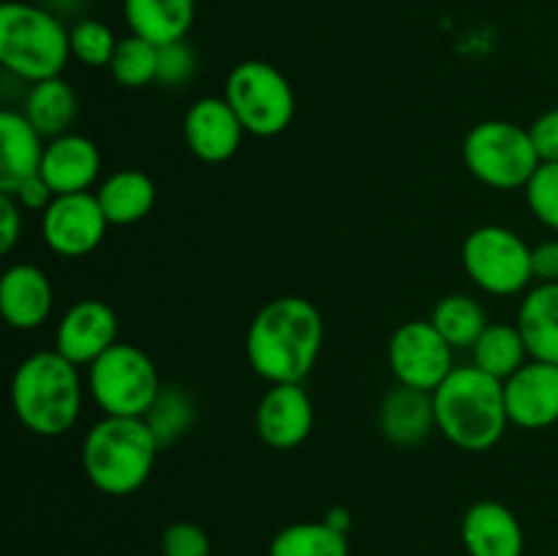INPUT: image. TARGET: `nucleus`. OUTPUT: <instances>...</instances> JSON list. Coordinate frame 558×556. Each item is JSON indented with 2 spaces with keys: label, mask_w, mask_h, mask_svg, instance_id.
Returning <instances> with one entry per match:
<instances>
[{
  "label": "nucleus",
  "mask_w": 558,
  "mask_h": 556,
  "mask_svg": "<svg viewBox=\"0 0 558 556\" xmlns=\"http://www.w3.org/2000/svg\"><path fill=\"white\" fill-rule=\"evenodd\" d=\"M156 363L134 343H114L87 365V390L107 418H145L161 392Z\"/></svg>",
  "instance_id": "obj_6"
},
{
  "label": "nucleus",
  "mask_w": 558,
  "mask_h": 556,
  "mask_svg": "<svg viewBox=\"0 0 558 556\" xmlns=\"http://www.w3.org/2000/svg\"><path fill=\"white\" fill-rule=\"evenodd\" d=\"M270 556H349V534L327 521H300L270 540Z\"/></svg>",
  "instance_id": "obj_27"
},
{
  "label": "nucleus",
  "mask_w": 558,
  "mask_h": 556,
  "mask_svg": "<svg viewBox=\"0 0 558 556\" xmlns=\"http://www.w3.org/2000/svg\"><path fill=\"white\" fill-rule=\"evenodd\" d=\"M314 428V401L300 382L270 385L256 407V434L276 450L303 445Z\"/></svg>",
  "instance_id": "obj_15"
},
{
  "label": "nucleus",
  "mask_w": 558,
  "mask_h": 556,
  "mask_svg": "<svg viewBox=\"0 0 558 556\" xmlns=\"http://www.w3.org/2000/svg\"><path fill=\"white\" fill-rule=\"evenodd\" d=\"M213 556H223V554H213Z\"/></svg>",
  "instance_id": "obj_40"
},
{
  "label": "nucleus",
  "mask_w": 558,
  "mask_h": 556,
  "mask_svg": "<svg viewBox=\"0 0 558 556\" xmlns=\"http://www.w3.org/2000/svg\"><path fill=\"white\" fill-rule=\"evenodd\" d=\"M196 420V407L191 401V396L180 387L167 385L161 387L158 398L153 401L150 412L145 414V423L150 425V431L156 434L158 445L167 447L172 442H178L185 431L194 425Z\"/></svg>",
  "instance_id": "obj_28"
},
{
  "label": "nucleus",
  "mask_w": 558,
  "mask_h": 556,
  "mask_svg": "<svg viewBox=\"0 0 558 556\" xmlns=\"http://www.w3.org/2000/svg\"><path fill=\"white\" fill-rule=\"evenodd\" d=\"M505 401L510 423L539 431L558 423V365L529 360L505 382Z\"/></svg>",
  "instance_id": "obj_14"
},
{
  "label": "nucleus",
  "mask_w": 558,
  "mask_h": 556,
  "mask_svg": "<svg viewBox=\"0 0 558 556\" xmlns=\"http://www.w3.org/2000/svg\"><path fill=\"white\" fill-rule=\"evenodd\" d=\"M532 276L537 283H558V240L532 249Z\"/></svg>",
  "instance_id": "obj_37"
},
{
  "label": "nucleus",
  "mask_w": 558,
  "mask_h": 556,
  "mask_svg": "<svg viewBox=\"0 0 558 556\" xmlns=\"http://www.w3.org/2000/svg\"><path fill=\"white\" fill-rule=\"evenodd\" d=\"M183 136L189 150L205 164H223L240 150L245 129L227 98H196L183 118Z\"/></svg>",
  "instance_id": "obj_13"
},
{
  "label": "nucleus",
  "mask_w": 558,
  "mask_h": 556,
  "mask_svg": "<svg viewBox=\"0 0 558 556\" xmlns=\"http://www.w3.org/2000/svg\"><path fill=\"white\" fill-rule=\"evenodd\" d=\"M223 98L240 118L245 134L262 140L283 134L298 109L289 80L265 60H243L234 65L227 76Z\"/></svg>",
  "instance_id": "obj_8"
},
{
  "label": "nucleus",
  "mask_w": 558,
  "mask_h": 556,
  "mask_svg": "<svg viewBox=\"0 0 558 556\" xmlns=\"http://www.w3.org/2000/svg\"><path fill=\"white\" fill-rule=\"evenodd\" d=\"M529 134H532L534 147H537L539 161L558 164V107L539 114V118L529 125Z\"/></svg>",
  "instance_id": "obj_35"
},
{
  "label": "nucleus",
  "mask_w": 558,
  "mask_h": 556,
  "mask_svg": "<svg viewBox=\"0 0 558 556\" xmlns=\"http://www.w3.org/2000/svg\"><path fill=\"white\" fill-rule=\"evenodd\" d=\"M11 407L31 434L54 439L74 428L82 412L80 365L58 349L22 360L11 379Z\"/></svg>",
  "instance_id": "obj_3"
},
{
  "label": "nucleus",
  "mask_w": 558,
  "mask_h": 556,
  "mask_svg": "<svg viewBox=\"0 0 558 556\" xmlns=\"http://www.w3.org/2000/svg\"><path fill=\"white\" fill-rule=\"evenodd\" d=\"M107 216L96 194H60L41 213V234L49 251L65 259H80L93 254L107 234Z\"/></svg>",
  "instance_id": "obj_11"
},
{
  "label": "nucleus",
  "mask_w": 558,
  "mask_h": 556,
  "mask_svg": "<svg viewBox=\"0 0 558 556\" xmlns=\"http://www.w3.org/2000/svg\"><path fill=\"white\" fill-rule=\"evenodd\" d=\"M379 428L392 445H420L436 428L434 392L398 385L381 398Z\"/></svg>",
  "instance_id": "obj_19"
},
{
  "label": "nucleus",
  "mask_w": 558,
  "mask_h": 556,
  "mask_svg": "<svg viewBox=\"0 0 558 556\" xmlns=\"http://www.w3.org/2000/svg\"><path fill=\"white\" fill-rule=\"evenodd\" d=\"M49 3H54V5H58V9L74 11V9H76V3H80V0H49Z\"/></svg>",
  "instance_id": "obj_39"
},
{
  "label": "nucleus",
  "mask_w": 558,
  "mask_h": 556,
  "mask_svg": "<svg viewBox=\"0 0 558 556\" xmlns=\"http://www.w3.org/2000/svg\"><path fill=\"white\" fill-rule=\"evenodd\" d=\"M436 428L447 442L469 452L490 450L510 425L505 382L477 365H456L434 390Z\"/></svg>",
  "instance_id": "obj_2"
},
{
  "label": "nucleus",
  "mask_w": 558,
  "mask_h": 556,
  "mask_svg": "<svg viewBox=\"0 0 558 556\" xmlns=\"http://www.w3.org/2000/svg\"><path fill=\"white\" fill-rule=\"evenodd\" d=\"M163 556H213L210 537L202 527L191 521L169 523L161 534Z\"/></svg>",
  "instance_id": "obj_33"
},
{
  "label": "nucleus",
  "mask_w": 558,
  "mask_h": 556,
  "mask_svg": "<svg viewBox=\"0 0 558 556\" xmlns=\"http://www.w3.org/2000/svg\"><path fill=\"white\" fill-rule=\"evenodd\" d=\"M54 292L49 276L36 265H11L0 278V314L14 330H36L49 319Z\"/></svg>",
  "instance_id": "obj_18"
},
{
  "label": "nucleus",
  "mask_w": 558,
  "mask_h": 556,
  "mask_svg": "<svg viewBox=\"0 0 558 556\" xmlns=\"http://www.w3.org/2000/svg\"><path fill=\"white\" fill-rule=\"evenodd\" d=\"M109 71H112L118 85L147 87L158 76V47L131 33L118 41Z\"/></svg>",
  "instance_id": "obj_29"
},
{
  "label": "nucleus",
  "mask_w": 558,
  "mask_h": 556,
  "mask_svg": "<svg viewBox=\"0 0 558 556\" xmlns=\"http://www.w3.org/2000/svg\"><path fill=\"white\" fill-rule=\"evenodd\" d=\"M196 74V52L183 41L158 47V85L180 87Z\"/></svg>",
  "instance_id": "obj_32"
},
{
  "label": "nucleus",
  "mask_w": 558,
  "mask_h": 556,
  "mask_svg": "<svg viewBox=\"0 0 558 556\" xmlns=\"http://www.w3.org/2000/svg\"><path fill=\"white\" fill-rule=\"evenodd\" d=\"M71 60V38L54 11L9 0L0 5V63L22 82L60 76Z\"/></svg>",
  "instance_id": "obj_5"
},
{
  "label": "nucleus",
  "mask_w": 558,
  "mask_h": 556,
  "mask_svg": "<svg viewBox=\"0 0 558 556\" xmlns=\"http://www.w3.org/2000/svg\"><path fill=\"white\" fill-rule=\"evenodd\" d=\"M109 227H131L156 205V183L142 169H118L96 191Z\"/></svg>",
  "instance_id": "obj_22"
},
{
  "label": "nucleus",
  "mask_w": 558,
  "mask_h": 556,
  "mask_svg": "<svg viewBox=\"0 0 558 556\" xmlns=\"http://www.w3.org/2000/svg\"><path fill=\"white\" fill-rule=\"evenodd\" d=\"M325 322L311 300L283 294L256 311L245 336V354L256 376L270 385L303 382L319 360Z\"/></svg>",
  "instance_id": "obj_1"
},
{
  "label": "nucleus",
  "mask_w": 558,
  "mask_h": 556,
  "mask_svg": "<svg viewBox=\"0 0 558 556\" xmlns=\"http://www.w3.org/2000/svg\"><path fill=\"white\" fill-rule=\"evenodd\" d=\"M22 114L36 125L38 134L44 140H54V136L69 134L71 125L76 120V93L63 76H52L31 85L25 104H22Z\"/></svg>",
  "instance_id": "obj_24"
},
{
  "label": "nucleus",
  "mask_w": 558,
  "mask_h": 556,
  "mask_svg": "<svg viewBox=\"0 0 558 556\" xmlns=\"http://www.w3.org/2000/svg\"><path fill=\"white\" fill-rule=\"evenodd\" d=\"M118 343V314L104 300H76L60 316L54 349L76 365H90Z\"/></svg>",
  "instance_id": "obj_12"
},
{
  "label": "nucleus",
  "mask_w": 558,
  "mask_h": 556,
  "mask_svg": "<svg viewBox=\"0 0 558 556\" xmlns=\"http://www.w3.org/2000/svg\"><path fill=\"white\" fill-rule=\"evenodd\" d=\"M161 450L145 418L104 414L82 442V469L101 494L129 496L147 483Z\"/></svg>",
  "instance_id": "obj_4"
},
{
  "label": "nucleus",
  "mask_w": 558,
  "mask_h": 556,
  "mask_svg": "<svg viewBox=\"0 0 558 556\" xmlns=\"http://www.w3.org/2000/svg\"><path fill=\"white\" fill-rule=\"evenodd\" d=\"M430 322L452 349H472L490 325L483 305L469 294H445L430 311Z\"/></svg>",
  "instance_id": "obj_26"
},
{
  "label": "nucleus",
  "mask_w": 558,
  "mask_h": 556,
  "mask_svg": "<svg viewBox=\"0 0 558 556\" xmlns=\"http://www.w3.org/2000/svg\"><path fill=\"white\" fill-rule=\"evenodd\" d=\"M69 38L71 58L90 65V69H104V65L109 69L114 49H118V38L101 20H80L69 31Z\"/></svg>",
  "instance_id": "obj_30"
},
{
  "label": "nucleus",
  "mask_w": 558,
  "mask_h": 556,
  "mask_svg": "<svg viewBox=\"0 0 558 556\" xmlns=\"http://www.w3.org/2000/svg\"><path fill=\"white\" fill-rule=\"evenodd\" d=\"M529 210L539 223L558 232V164L543 161L526 183Z\"/></svg>",
  "instance_id": "obj_31"
},
{
  "label": "nucleus",
  "mask_w": 558,
  "mask_h": 556,
  "mask_svg": "<svg viewBox=\"0 0 558 556\" xmlns=\"http://www.w3.org/2000/svg\"><path fill=\"white\" fill-rule=\"evenodd\" d=\"M325 521L343 534H349V529H352V516H349V510H343V507H332L325 516Z\"/></svg>",
  "instance_id": "obj_38"
},
{
  "label": "nucleus",
  "mask_w": 558,
  "mask_h": 556,
  "mask_svg": "<svg viewBox=\"0 0 558 556\" xmlns=\"http://www.w3.org/2000/svg\"><path fill=\"white\" fill-rule=\"evenodd\" d=\"M123 16L134 36L163 47L189 36L196 0H123Z\"/></svg>",
  "instance_id": "obj_21"
},
{
  "label": "nucleus",
  "mask_w": 558,
  "mask_h": 556,
  "mask_svg": "<svg viewBox=\"0 0 558 556\" xmlns=\"http://www.w3.org/2000/svg\"><path fill=\"white\" fill-rule=\"evenodd\" d=\"M22 234V207L16 205L14 196L0 194V251L9 254Z\"/></svg>",
  "instance_id": "obj_36"
},
{
  "label": "nucleus",
  "mask_w": 558,
  "mask_h": 556,
  "mask_svg": "<svg viewBox=\"0 0 558 556\" xmlns=\"http://www.w3.org/2000/svg\"><path fill=\"white\" fill-rule=\"evenodd\" d=\"M452 352L430 319H412L396 327L387 347V360L398 385L434 392L452 374Z\"/></svg>",
  "instance_id": "obj_10"
},
{
  "label": "nucleus",
  "mask_w": 558,
  "mask_h": 556,
  "mask_svg": "<svg viewBox=\"0 0 558 556\" xmlns=\"http://www.w3.org/2000/svg\"><path fill=\"white\" fill-rule=\"evenodd\" d=\"M98 172H101V153H98V145L93 140L74 134V131L47 140L41 172L38 174L47 180L54 196L82 194V191L96 183Z\"/></svg>",
  "instance_id": "obj_17"
},
{
  "label": "nucleus",
  "mask_w": 558,
  "mask_h": 556,
  "mask_svg": "<svg viewBox=\"0 0 558 556\" xmlns=\"http://www.w3.org/2000/svg\"><path fill=\"white\" fill-rule=\"evenodd\" d=\"M44 136L16 109L0 112V191L41 172Z\"/></svg>",
  "instance_id": "obj_20"
},
{
  "label": "nucleus",
  "mask_w": 558,
  "mask_h": 556,
  "mask_svg": "<svg viewBox=\"0 0 558 556\" xmlns=\"http://www.w3.org/2000/svg\"><path fill=\"white\" fill-rule=\"evenodd\" d=\"M0 194L14 196V202L22 207V210H36V213L47 210L49 202L54 200V191L49 189L47 180H44L41 174H31V178H25V180H20V183L3 189Z\"/></svg>",
  "instance_id": "obj_34"
},
{
  "label": "nucleus",
  "mask_w": 558,
  "mask_h": 556,
  "mask_svg": "<svg viewBox=\"0 0 558 556\" xmlns=\"http://www.w3.org/2000/svg\"><path fill=\"white\" fill-rule=\"evenodd\" d=\"M463 161L480 183L499 191L526 189L543 164L529 129L510 120H483L474 125L463 140Z\"/></svg>",
  "instance_id": "obj_7"
},
{
  "label": "nucleus",
  "mask_w": 558,
  "mask_h": 556,
  "mask_svg": "<svg viewBox=\"0 0 558 556\" xmlns=\"http://www.w3.org/2000/svg\"><path fill=\"white\" fill-rule=\"evenodd\" d=\"M472 354L480 371L501 382L510 379L518 368H523L532 360L518 325H505V322L485 327L483 336L472 347Z\"/></svg>",
  "instance_id": "obj_25"
},
{
  "label": "nucleus",
  "mask_w": 558,
  "mask_h": 556,
  "mask_svg": "<svg viewBox=\"0 0 558 556\" xmlns=\"http://www.w3.org/2000/svg\"><path fill=\"white\" fill-rule=\"evenodd\" d=\"M463 267L483 292L518 294L534 281L532 245L512 229L499 223L477 227L463 243Z\"/></svg>",
  "instance_id": "obj_9"
},
{
  "label": "nucleus",
  "mask_w": 558,
  "mask_h": 556,
  "mask_svg": "<svg viewBox=\"0 0 558 556\" xmlns=\"http://www.w3.org/2000/svg\"><path fill=\"white\" fill-rule=\"evenodd\" d=\"M518 330L526 341L529 358L558 365V283H537L523 298Z\"/></svg>",
  "instance_id": "obj_23"
},
{
  "label": "nucleus",
  "mask_w": 558,
  "mask_h": 556,
  "mask_svg": "<svg viewBox=\"0 0 558 556\" xmlns=\"http://www.w3.org/2000/svg\"><path fill=\"white\" fill-rule=\"evenodd\" d=\"M461 540L469 556H523L526 548L518 516L496 499L474 501L463 512Z\"/></svg>",
  "instance_id": "obj_16"
}]
</instances>
